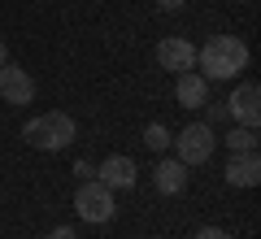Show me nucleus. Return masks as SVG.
Listing matches in <instances>:
<instances>
[{
	"label": "nucleus",
	"mask_w": 261,
	"mask_h": 239,
	"mask_svg": "<svg viewBox=\"0 0 261 239\" xmlns=\"http://www.w3.org/2000/svg\"><path fill=\"white\" fill-rule=\"evenodd\" d=\"M222 178H226V187H257L261 183V156L257 152H231Z\"/></svg>",
	"instance_id": "10"
},
{
	"label": "nucleus",
	"mask_w": 261,
	"mask_h": 239,
	"mask_svg": "<svg viewBox=\"0 0 261 239\" xmlns=\"http://www.w3.org/2000/svg\"><path fill=\"white\" fill-rule=\"evenodd\" d=\"M157 65L170 70V74L196 70V44H192V39H178V35L161 39V44H157Z\"/></svg>",
	"instance_id": "8"
},
{
	"label": "nucleus",
	"mask_w": 261,
	"mask_h": 239,
	"mask_svg": "<svg viewBox=\"0 0 261 239\" xmlns=\"http://www.w3.org/2000/svg\"><path fill=\"white\" fill-rule=\"evenodd\" d=\"M5 61H9V48H5V39H0V65H5Z\"/></svg>",
	"instance_id": "18"
},
{
	"label": "nucleus",
	"mask_w": 261,
	"mask_h": 239,
	"mask_svg": "<svg viewBox=\"0 0 261 239\" xmlns=\"http://www.w3.org/2000/svg\"><path fill=\"white\" fill-rule=\"evenodd\" d=\"M0 100L5 104H31L35 100V78H31L22 65L5 61L0 65Z\"/></svg>",
	"instance_id": "7"
},
{
	"label": "nucleus",
	"mask_w": 261,
	"mask_h": 239,
	"mask_svg": "<svg viewBox=\"0 0 261 239\" xmlns=\"http://www.w3.org/2000/svg\"><path fill=\"white\" fill-rule=\"evenodd\" d=\"M226 118L235 126H261V87L257 83H240L231 96H226Z\"/></svg>",
	"instance_id": "5"
},
{
	"label": "nucleus",
	"mask_w": 261,
	"mask_h": 239,
	"mask_svg": "<svg viewBox=\"0 0 261 239\" xmlns=\"http://www.w3.org/2000/svg\"><path fill=\"white\" fill-rule=\"evenodd\" d=\"M152 187H157L161 196H183L187 192V166L178 161V156L161 152V161L152 166Z\"/></svg>",
	"instance_id": "9"
},
{
	"label": "nucleus",
	"mask_w": 261,
	"mask_h": 239,
	"mask_svg": "<svg viewBox=\"0 0 261 239\" xmlns=\"http://www.w3.org/2000/svg\"><path fill=\"white\" fill-rule=\"evenodd\" d=\"M205 122H209V126H214V122H226V104H209Z\"/></svg>",
	"instance_id": "15"
},
{
	"label": "nucleus",
	"mask_w": 261,
	"mask_h": 239,
	"mask_svg": "<svg viewBox=\"0 0 261 239\" xmlns=\"http://www.w3.org/2000/svg\"><path fill=\"white\" fill-rule=\"evenodd\" d=\"M74 209L83 222H92V226H105V222H113V213H118V200H113V192L100 183V178H83L74 192Z\"/></svg>",
	"instance_id": "4"
},
{
	"label": "nucleus",
	"mask_w": 261,
	"mask_h": 239,
	"mask_svg": "<svg viewBox=\"0 0 261 239\" xmlns=\"http://www.w3.org/2000/svg\"><path fill=\"white\" fill-rule=\"evenodd\" d=\"M218 144H226V152H257V130L252 126H231Z\"/></svg>",
	"instance_id": "12"
},
{
	"label": "nucleus",
	"mask_w": 261,
	"mask_h": 239,
	"mask_svg": "<svg viewBox=\"0 0 261 239\" xmlns=\"http://www.w3.org/2000/svg\"><path fill=\"white\" fill-rule=\"evenodd\" d=\"M96 178H100L109 192H130V187H135V178H140V166H135V156L113 152V156H105L100 166H96Z\"/></svg>",
	"instance_id": "6"
},
{
	"label": "nucleus",
	"mask_w": 261,
	"mask_h": 239,
	"mask_svg": "<svg viewBox=\"0 0 261 239\" xmlns=\"http://www.w3.org/2000/svg\"><path fill=\"white\" fill-rule=\"evenodd\" d=\"M170 139H174V130L166 126V122H148V126H144V148H148V152H166L170 148Z\"/></svg>",
	"instance_id": "13"
},
{
	"label": "nucleus",
	"mask_w": 261,
	"mask_h": 239,
	"mask_svg": "<svg viewBox=\"0 0 261 239\" xmlns=\"http://www.w3.org/2000/svg\"><path fill=\"white\" fill-rule=\"evenodd\" d=\"M196 65L209 83H226L240 70H248V44L240 35H209L205 48H196Z\"/></svg>",
	"instance_id": "1"
},
{
	"label": "nucleus",
	"mask_w": 261,
	"mask_h": 239,
	"mask_svg": "<svg viewBox=\"0 0 261 239\" xmlns=\"http://www.w3.org/2000/svg\"><path fill=\"white\" fill-rule=\"evenodd\" d=\"M183 5H187V0H157V9H161V13H178Z\"/></svg>",
	"instance_id": "16"
},
{
	"label": "nucleus",
	"mask_w": 261,
	"mask_h": 239,
	"mask_svg": "<svg viewBox=\"0 0 261 239\" xmlns=\"http://www.w3.org/2000/svg\"><path fill=\"white\" fill-rule=\"evenodd\" d=\"M196 239H235L231 230H222V226H200L196 230Z\"/></svg>",
	"instance_id": "14"
},
{
	"label": "nucleus",
	"mask_w": 261,
	"mask_h": 239,
	"mask_svg": "<svg viewBox=\"0 0 261 239\" xmlns=\"http://www.w3.org/2000/svg\"><path fill=\"white\" fill-rule=\"evenodd\" d=\"M22 139H27L35 152H61V148H70L79 139V126H74L70 113L48 109V113H39V118H31L27 126H22Z\"/></svg>",
	"instance_id": "2"
},
{
	"label": "nucleus",
	"mask_w": 261,
	"mask_h": 239,
	"mask_svg": "<svg viewBox=\"0 0 261 239\" xmlns=\"http://www.w3.org/2000/svg\"><path fill=\"white\" fill-rule=\"evenodd\" d=\"M170 148H174V156L183 161L187 170H192V166H205L209 156L218 152V130L209 126V122H187V126L170 139Z\"/></svg>",
	"instance_id": "3"
},
{
	"label": "nucleus",
	"mask_w": 261,
	"mask_h": 239,
	"mask_svg": "<svg viewBox=\"0 0 261 239\" xmlns=\"http://www.w3.org/2000/svg\"><path fill=\"white\" fill-rule=\"evenodd\" d=\"M174 100L183 104V109H200V104H209V78L196 70H183L174 83Z\"/></svg>",
	"instance_id": "11"
},
{
	"label": "nucleus",
	"mask_w": 261,
	"mask_h": 239,
	"mask_svg": "<svg viewBox=\"0 0 261 239\" xmlns=\"http://www.w3.org/2000/svg\"><path fill=\"white\" fill-rule=\"evenodd\" d=\"M48 239H74V226H57V230H48Z\"/></svg>",
	"instance_id": "17"
}]
</instances>
